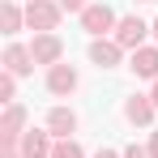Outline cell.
Segmentation results:
<instances>
[{"instance_id":"6da1fadb","label":"cell","mask_w":158,"mask_h":158,"mask_svg":"<svg viewBox=\"0 0 158 158\" xmlns=\"http://www.w3.org/2000/svg\"><path fill=\"white\" fill-rule=\"evenodd\" d=\"M60 4H52V0H30V9H26V26L30 30H39V34H52L56 22H60Z\"/></svg>"},{"instance_id":"7a4b0ae2","label":"cell","mask_w":158,"mask_h":158,"mask_svg":"<svg viewBox=\"0 0 158 158\" xmlns=\"http://www.w3.org/2000/svg\"><path fill=\"white\" fill-rule=\"evenodd\" d=\"M81 26H85V34H94V39H103L107 30L115 26V13H111L107 4H90V9L81 13Z\"/></svg>"},{"instance_id":"3957f363","label":"cell","mask_w":158,"mask_h":158,"mask_svg":"<svg viewBox=\"0 0 158 158\" xmlns=\"http://www.w3.org/2000/svg\"><path fill=\"white\" fill-rule=\"evenodd\" d=\"M22 124H26V107H9L4 111V124H0V145L4 150H17V137H22Z\"/></svg>"},{"instance_id":"277c9868","label":"cell","mask_w":158,"mask_h":158,"mask_svg":"<svg viewBox=\"0 0 158 158\" xmlns=\"http://www.w3.org/2000/svg\"><path fill=\"white\" fill-rule=\"evenodd\" d=\"M145 30H150V26H145L141 17H120V22H115V43L137 52V47H141V39H145Z\"/></svg>"},{"instance_id":"5b68a950","label":"cell","mask_w":158,"mask_h":158,"mask_svg":"<svg viewBox=\"0 0 158 158\" xmlns=\"http://www.w3.org/2000/svg\"><path fill=\"white\" fill-rule=\"evenodd\" d=\"M30 56H34V64H60L64 43H60L56 34H39V39L30 43Z\"/></svg>"},{"instance_id":"8992f818","label":"cell","mask_w":158,"mask_h":158,"mask_svg":"<svg viewBox=\"0 0 158 158\" xmlns=\"http://www.w3.org/2000/svg\"><path fill=\"white\" fill-rule=\"evenodd\" d=\"M30 69H34V56H30V47H9L4 52V73H13V77H26Z\"/></svg>"},{"instance_id":"52a82bcc","label":"cell","mask_w":158,"mask_h":158,"mask_svg":"<svg viewBox=\"0 0 158 158\" xmlns=\"http://www.w3.org/2000/svg\"><path fill=\"white\" fill-rule=\"evenodd\" d=\"M77 128V115L69 111V107H52V115H47V132L60 137V141H69V132Z\"/></svg>"},{"instance_id":"ba28073f","label":"cell","mask_w":158,"mask_h":158,"mask_svg":"<svg viewBox=\"0 0 158 158\" xmlns=\"http://www.w3.org/2000/svg\"><path fill=\"white\" fill-rule=\"evenodd\" d=\"M47 90H52V94H73V90H77V73H73L69 64H52V73H47Z\"/></svg>"},{"instance_id":"9c48e42d","label":"cell","mask_w":158,"mask_h":158,"mask_svg":"<svg viewBox=\"0 0 158 158\" xmlns=\"http://www.w3.org/2000/svg\"><path fill=\"white\" fill-rule=\"evenodd\" d=\"M22 158H52V132H26L22 137Z\"/></svg>"},{"instance_id":"30bf717a","label":"cell","mask_w":158,"mask_h":158,"mask_svg":"<svg viewBox=\"0 0 158 158\" xmlns=\"http://www.w3.org/2000/svg\"><path fill=\"white\" fill-rule=\"evenodd\" d=\"M90 60H94L98 69H115V64H120V43L94 39V43H90Z\"/></svg>"},{"instance_id":"8fae6325","label":"cell","mask_w":158,"mask_h":158,"mask_svg":"<svg viewBox=\"0 0 158 158\" xmlns=\"http://www.w3.org/2000/svg\"><path fill=\"white\" fill-rule=\"evenodd\" d=\"M132 73L137 77H158V47H137L132 52Z\"/></svg>"},{"instance_id":"7c38bea8","label":"cell","mask_w":158,"mask_h":158,"mask_svg":"<svg viewBox=\"0 0 158 158\" xmlns=\"http://www.w3.org/2000/svg\"><path fill=\"white\" fill-rule=\"evenodd\" d=\"M124 115H128L132 124H150V120H154V98H141V94H132L128 103H124Z\"/></svg>"},{"instance_id":"4fadbf2b","label":"cell","mask_w":158,"mask_h":158,"mask_svg":"<svg viewBox=\"0 0 158 158\" xmlns=\"http://www.w3.org/2000/svg\"><path fill=\"white\" fill-rule=\"evenodd\" d=\"M0 26H4V34H17V30H22V9H17L13 0H4V9H0Z\"/></svg>"},{"instance_id":"5bb4252c","label":"cell","mask_w":158,"mask_h":158,"mask_svg":"<svg viewBox=\"0 0 158 158\" xmlns=\"http://www.w3.org/2000/svg\"><path fill=\"white\" fill-rule=\"evenodd\" d=\"M52 158H85V154H81V145H73V141H60L52 150Z\"/></svg>"},{"instance_id":"9a60e30c","label":"cell","mask_w":158,"mask_h":158,"mask_svg":"<svg viewBox=\"0 0 158 158\" xmlns=\"http://www.w3.org/2000/svg\"><path fill=\"white\" fill-rule=\"evenodd\" d=\"M13 94H17V81H13V73H4V77H0V98L13 103Z\"/></svg>"},{"instance_id":"2e32d148","label":"cell","mask_w":158,"mask_h":158,"mask_svg":"<svg viewBox=\"0 0 158 158\" xmlns=\"http://www.w3.org/2000/svg\"><path fill=\"white\" fill-rule=\"evenodd\" d=\"M56 4H60V9H69V13H85V9H90L85 0H56Z\"/></svg>"},{"instance_id":"e0dca14e","label":"cell","mask_w":158,"mask_h":158,"mask_svg":"<svg viewBox=\"0 0 158 158\" xmlns=\"http://www.w3.org/2000/svg\"><path fill=\"white\" fill-rule=\"evenodd\" d=\"M124 158H150V150H141V145H128V150H124Z\"/></svg>"},{"instance_id":"ac0fdd59","label":"cell","mask_w":158,"mask_h":158,"mask_svg":"<svg viewBox=\"0 0 158 158\" xmlns=\"http://www.w3.org/2000/svg\"><path fill=\"white\" fill-rule=\"evenodd\" d=\"M150 158H158V132L150 137Z\"/></svg>"},{"instance_id":"d6986e66","label":"cell","mask_w":158,"mask_h":158,"mask_svg":"<svg viewBox=\"0 0 158 158\" xmlns=\"http://www.w3.org/2000/svg\"><path fill=\"white\" fill-rule=\"evenodd\" d=\"M94 158H120V154H111V150H98V154H94Z\"/></svg>"},{"instance_id":"ffe728a7","label":"cell","mask_w":158,"mask_h":158,"mask_svg":"<svg viewBox=\"0 0 158 158\" xmlns=\"http://www.w3.org/2000/svg\"><path fill=\"white\" fill-rule=\"evenodd\" d=\"M4 158H22V150H4Z\"/></svg>"},{"instance_id":"44dd1931","label":"cell","mask_w":158,"mask_h":158,"mask_svg":"<svg viewBox=\"0 0 158 158\" xmlns=\"http://www.w3.org/2000/svg\"><path fill=\"white\" fill-rule=\"evenodd\" d=\"M150 98H154V107H158V81H154V94H150Z\"/></svg>"},{"instance_id":"7402d4cb","label":"cell","mask_w":158,"mask_h":158,"mask_svg":"<svg viewBox=\"0 0 158 158\" xmlns=\"http://www.w3.org/2000/svg\"><path fill=\"white\" fill-rule=\"evenodd\" d=\"M154 34H158V17H154Z\"/></svg>"}]
</instances>
